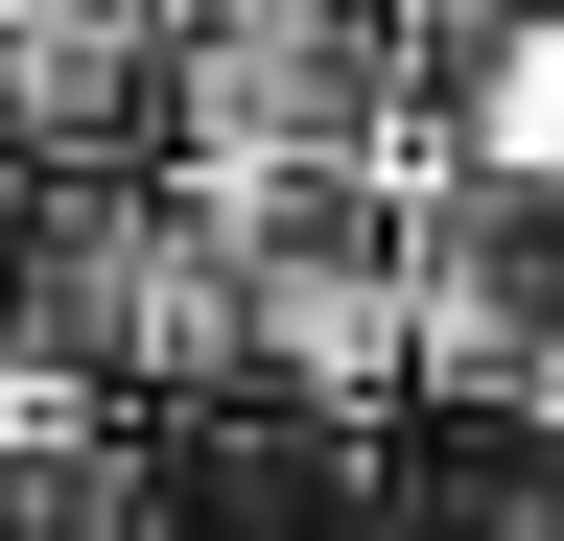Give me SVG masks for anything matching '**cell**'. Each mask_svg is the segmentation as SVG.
Wrapping results in <instances>:
<instances>
[{"instance_id":"1","label":"cell","mask_w":564,"mask_h":541,"mask_svg":"<svg viewBox=\"0 0 564 541\" xmlns=\"http://www.w3.org/2000/svg\"><path fill=\"white\" fill-rule=\"evenodd\" d=\"M377 118H400L377 0H212V24H165V213L188 236H282L306 165H377Z\"/></svg>"},{"instance_id":"2","label":"cell","mask_w":564,"mask_h":541,"mask_svg":"<svg viewBox=\"0 0 564 541\" xmlns=\"http://www.w3.org/2000/svg\"><path fill=\"white\" fill-rule=\"evenodd\" d=\"M24 329H47L70 377H212V354H236V236H188L165 188H70Z\"/></svg>"},{"instance_id":"3","label":"cell","mask_w":564,"mask_h":541,"mask_svg":"<svg viewBox=\"0 0 564 541\" xmlns=\"http://www.w3.org/2000/svg\"><path fill=\"white\" fill-rule=\"evenodd\" d=\"M236 354H259V377H306V400H377V377H423V259H400L377 213L259 236V259H236Z\"/></svg>"},{"instance_id":"4","label":"cell","mask_w":564,"mask_h":541,"mask_svg":"<svg viewBox=\"0 0 564 541\" xmlns=\"http://www.w3.org/2000/svg\"><path fill=\"white\" fill-rule=\"evenodd\" d=\"M423 377L564 400V188H447V236H423Z\"/></svg>"},{"instance_id":"5","label":"cell","mask_w":564,"mask_h":541,"mask_svg":"<svg viewBox=\"0 0 564 541\" xmlns=\"http://www.w3.org/2000/svg\"><path fill=\"white\" fill-rule=\"evenodd\" d=\"M447 165L470 188H564V0H518V24L447 47Z\"/></svg>"},{"instance_id":"6","label":"cell","mask_w":564,"mask_h":541,"mask_svg":"<svg viewBox=\"0 0 564 541\" xmlns=\"http://www.w3.org/2000/svg\"><path fill=\"white\" fill-rule=\"evenodd\" d=\"M0 24H24V0H0Z\"/></svg>"}]
</instances>
